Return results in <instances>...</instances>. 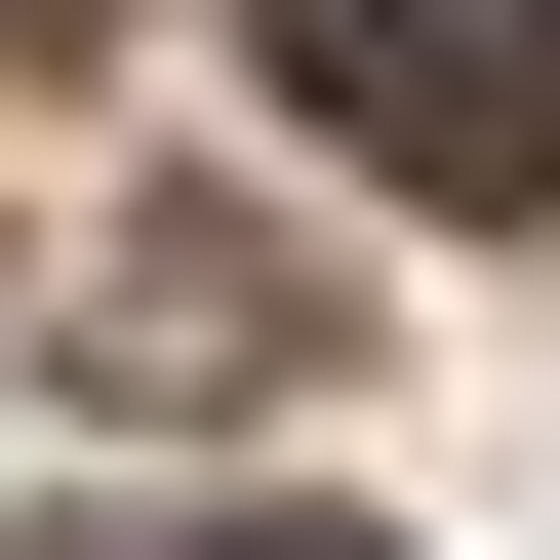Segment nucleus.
<instances>
[{
	"instance_id": "nucleus-1",
	"label": "nucleus",
	"mask_w": 560,
	"mask_h": 560,
	"mask_svg": "<svg viewBox=\"0 0 560 560\" xmlns=\"http://www.w3.org/2000/svg\"><path fill=\"white\" fill-rule=\"evenodd\" d=\"M241 40H280L320 161H400V200H560V0H241Z\"/></svg>"
},
{
	"instance_id": "nucleus-4",
	"label": "nucleus",
	"mask_w": 560,
	"mask_h": 560,
	"mask_svg": "<svg viewBox=\"0 0 560 560\" xmlns=\"http://www.w3.org/2000/svg\"><path fill=\"white\" fill-rule=\"evenodd\" d=\"M0 40H40V0H0Z\"/></svg>"
},
{
	"instance_id": "nucleus-3",
	"label": "nucleus",
	"mask_w": 560,
	"mask_h": 560,
	"mask_svg": "<svg viewBox=\"0 0 560 560\" xmlns=\"http://www.w3.org/2000/svg\"><path fill=\"white\" fill-rule=\"evenodd\" d=\"M161 560H361V521H161Z\"/></svg>"
},
{
	"instance_id": "nucleus-2",
	"label": "nucleus",
	"mask_w": 560,
	"mask_h": 560,
	"mask_svg": "<svg viewBox=\"0 0 560 560\" xmlns=\"http://www.w3.org/2000/svg\"><path fill=\"white\" fill-rule=\"evenodd\" d=\"M81 361H120V400H320L361 320H320V241H241V200H161V241L81 280Z\"/></svg>"
}]
</instances>
